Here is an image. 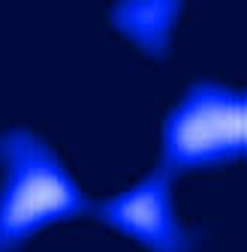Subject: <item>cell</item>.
Returning a JSON list of instances; mask_svg holds the SVG:
<instances>
[{
  "instance_id": "1",
  "label": "cell",
  "mask_w": 247,
  "mask_h": 252,
  "mask_svg": "<svg viewBox=\"0 0 247 252\" xmlns=\"http://www.w3.org/2000/svg\"><path fill=\"white\" fill-rule=\"evenodd\" d=\"M169 156L181 165H199L232 153L244 141L241 99L223 90H199L181 105L169 126Z\"/></svg>"
}]
</instances>
